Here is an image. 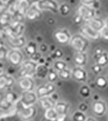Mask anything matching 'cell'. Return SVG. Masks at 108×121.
<instances>
[{
  "label": "cell",
  "mask_w": 108,
  "mask_h": 121,
  "mask_svg": "<svg viewBox=\"0 0 108 121\" xmlns=\"http://www.w3.org/2000/svg\"><path fill=\"white\" fill-rule=\"evenodd\" d=\"M17 114L24 120H29L33 119L36 114V108L34 106L30 107H24L23 105H17Z\"/></svg>",
  "instance_id": "277c9868"
},
{
  "label": "cell",
  "mask_w": 108,
  "mask_h": 121,
  "mask_svg": "<svg viewBox=\"0 0 108 121\" xmlns=\"http://www.w3.org/2000/svg\"><path fill=\"white\" fill-rule=\"evenodd\" d=\"M81 34L84 36L87 39H98L100 36V33L95 31L91 27H90L88 24L84 25L80 30Z\"/></svg>",
  "instance_id": "9a60e30c"
},
{
  "label": "cell",
  "mask_w": 108,
  "mask_h": 121,
  "mask_svg": "<svg viewBox=\"0 0 108 121\" xmlns=\"http://www.w3.org/2000/svg\"><path fill=\"white\" fill-rule=\"evenodd\" d=\"M100 36H102L105 39H108V28H107L106 26L100 32Z\"/></svg>",
  "instance_id": "60d3db41"
},
{
  "label": "cell",
  "mask_w": 108,
  "mask_h": 121,
  "mask_svg": "<svg viewBox=\"0 0 108 121\" xmlns=\"http://www.w3.org/2000/svg\"></svg>",
  "instance_id": "f5cc1de1"
},
{
  "label": "cell",
  "mask_w": 108,
  "mask_h": 121,
  "mask_svg": "<svg viewBox=\"0 0 108 121\" xmlns=\"http://www.w3.org/2000/svg\"><path fill=\"white\" fill-rule=\"evenodd\" d=\"M24 29L25 26L23 23L14 20L10 25L3 28V32L9 37L17 38L23 36Z\"/></svg>",
  "instance_id": "6da1fadb"
},
{
  "label": "cell",
  "mask_w": 108,
  "mask_h": 121,
  "mask_svg": "<svg viewBox=\"0 0 108 121\" xmlns=\"http://www.w3.org/2000/svg\"><path fill=\"white\" fill-rule=\"evenodd\" d=\"M70 45L77 52L85 53L89 46V43L87 38L82 34H77L72 36L70 39Z\"/></svg>",
  "instance_id": "7a4b0ae2"
},
{
  "label": "cell",
  "mask_w": 108,
  "mask_h": 121,
  "mask_svg": "<svg viewBox=\"0 0 108 121\" xmlns=\"http://www.w3.org/2000/svg\"><path fill=\"white\" fill-rule=\"evenodd\" d=\"M95 84L98 88L104 89V88H105L107 85V80L104 77L100 76V77H98L97 78L96 81H95Z\"/></svg>",
  "instance_id": "1f68e13d"
},
{
  "label": "cell",
  "mask_w": 108,
  "mask_h": 121,
  "mask_svg": "<svg viewBox=\"0 0 108 121\" xmlns=\"http://www.w3.org/2000/svg\"><path fill=\"white\" fill-rule=\"evenodd\" d=\"M87 108H88V106L86 105V104H85V103H81L79 106V111L83 112V113H85V111H86Z\"/></svg>",
  "instance_id": "7bdbcfd3"
},
{
  "label": "cell",
  "mask_w": 108,
  "mask_h": 121,
  "mask_svg": "<svg viewBox=\"0 0 108 121\" xmlns=\"http://www.w3.org/2000/svg\"><path fill=\"white\" fill-rule=\"evenodd\" d=\"M105 26L107 28H108V18L106 20V21H105Z\"/></svg>",
  "instance_id": "7dc6e473"
},
{
  "label": "cell",
  "mask_w": 108,
  "mask_h": 121,
  "mask_svg": "<svg viewBox=\"0 0 108 121\" xmlns=\"http://www.w3.org/2000/svg\"><path fill=\"white\" fill-rule=\"evenodd\" d=\"M36 3L41 11H49L54 14L59 11V5L55 0H38Z\"/></svg>",
  "instance_id": "5b68a950"
},
{
  "label": "cell",
  "mask_w": 108,
  "mask_h": 121,
  "mask_svg": "<svg viewBox=\"0 0 108 121\" xmlns=\"http://www.w3.org/2000/svg\"><path fill=\"white\" fill-rule=\"evenodd\" d=\"M53 55H54V58L59 59V58H61V57L63 56V52H62V51L61 50V49H56V50H55V52H54Z\"/></svg>",
  "instance_id": "ab89813d"
},
{
  "label": "cell",
  "mask_w": 108,
  "mask_h": 121,
  "mask_svg": "<svg viewBox=\"0 0 108 121\" xmlns=\"http://www.w3.org/2000/svg\"><path fill=\"white\" fill-rule=\"evenodd\" d=\"M44 117L50 121H57L58 117V113H57L56 111L54 110V108H51V109L46 110V111H45Z\"/></svg>",
  "instance_id": "4316f807"
},
{
  "label": "cell",
  "mask_w": 108,
  "mask_h": 121,
  "mask_svg": "<svg viewBox=\"0 0 108 121\" xmlns=\"http://www.w3.org/2000/svg\"><path fill=\"white\" fill-rule=\"evenodd\" d=\"M39 102L41 105H42V107L46 110V111L48 109L54 108L55 104H56V101H55L51 96H47V97L39 98Z\"/></svg>",
  "instance_id": "44dd1931"
},
{
  "label": "cell",
  "mask_w": 108,
  "mask_h": 121,
  "mask_svg": "<svg viewBox=\"0 0 108 121\" xmlns=\"http://www.w3.org/2000/svg\"><path fill=\"white\" fill-rule=\"evenodd\" d=\"M58 76L60 78L65 79V80H67V79H69L70 77H71V71H70V70H69L67 67L64 70L58 72Z\"/></svg>",
  "instance_id": "e575fe53"
},
{
  "label": "cell",
  "mask_w": 108,
  "mask_h": 121,
  "mask_svg": "<svg viewBox=\"0 0 108 121\" xmlns=\"http://www.w3.org/2000/svg\"><path fill=\"white\" fill-rule=\"evenodd\" d=\"M66 68H67V65H66V62H64V60H58L54 63V70H56L58 73L65 70Z\"/></svg>",
  "instance_id": "f1b7e54d"
},
{
  "label": "cell",
  "mask_w": 108,
  "mask_h": 121,
  "mask_svg": "<svg viewBox=\"0 0 108 121\" xmlns=\"http://www.w3.org/2000/svg\"><path fill=\"white\" fill-rule=\"evenodd\" d=\"M87 120L86 115L85 113L82 112L80 111H76L73 115V121H85Z\"/></svg>",
  "instance_id": "4dcf8cb0"
},
{
  "label": "cell",
  "mask_w": 108,
  "mask_h": 121,
  "mask_svg": "<svg viewBox=\"0 0 108 121\" xmlns=\"http://www.w3.org/2000/svg\"><path fill=\"white\" fill-rule=\"evenodd\" d=\"M38 64L36 62L33 61L32 60H26L21 64V69L18 72L20 77H33L36 74V68Z\"/></svg>",
  "instance_id": "3957f363"
},
{
  "label": "cell",
  "mask_w": 108,
  "mask_h": 121,
  "mask_svg": "<svg viewBox=\"0 0 108 121\" xmlns=\"http://www.w3.org/2000/svg\"><path fill=\"white\" fill-rule=\"evenodd\" d=\"M87 24L93 30H95V31L99 33L101 32L102 30L105 27V21H104L102 19L96 17H94L91 20L88 21Z\"/></svg>",
  "instance_id": "ffe728a7"
},
{
  "label": "cell",
  "mask_w": 108,
  "mask_h": 121,
  "mask_svg": "<svg viewBox=\"0 0 108 121\" xmlns=\"http://www.w3.org/2000/svg\"><path fill=\"white\" fill-rule=\"evenodd\" d=\"M2 100V96L1 95V94H0V104H1V101Z\"/></svg>",
  "instance_id": "f907efd6"
},
{
  "label": "cell",
  "mask_w": 108,
  "mask_h": 121,
  "mask_svg": "<svg viewBox=\"0 0 108 121\" xmlns=\"http://www.w3.org/2000/svg\"><path fill=\"white\" fill-rule=\"evenodd\" d=\"M30 58L32 60L35 62H39V60L42 58V55H41V53L37 52L36 53H35L34 55H33L32 56H30Z\"/></svg>",
  "instance_id": "f35d334b"
},
{
  "label": "cell",
  "mask_w": 108,
  "mask_h": 121,
  "mask_svg": "<svg viewBox=\"0 0 108 121\" xmlns=\"http://www.w3.org/2000/svg\"><path fill=\"white\" fill-rule=\"evenodd\" d=\"M9 1H10V0H0V2H1L2 3H3V4H7Z\"/></svg>",
  "instance_id": "bcb514c9"
},
{
  "label": "cell",
  "mask_w": 108,
  "mask_h": 121,
  "mask_svg": "<svg viewBox=\"0 0 108 121\" xmlns=\"http://www.w3.org/2000/svg\"><path fill=\"white\" fill-rule=\"evenodd\" d=\"M38 6H37L36 3H33L31 6L29 7V9H28L27 14H26V17L29 21H36L38 20L42 16V12Z\"/></svg>",
  "instance_id": "4fadbf2b"
},
{
  "label": "cell",
  "mask_w": 108,
  "mask_h": 121,
  "mask_svg": "<svg viewBox=\"0 0 108 121\" xmlns=\"http://www.w3.org/2000/svg\"><path fill=\"white\" fill-rule=\"evenodd\" d=\"M107 107L105 104V102L101 100H98L95 101L92 104V110L93 112L98 117H102L105 114L107 111Z\"/></svg>",
  "instance_id": "e0dca14e"
},
{
  "label": "cell",
  "mask_w": 108,
  "mask_h": 121,
  "mask_svg": "<svg viewBox=\"0 0 108 121\" xmlns=\"http://www.w3.org/2000/svg\"><path fill=\"white\" fill-rule=\"evenodd\" d=\"M72 77L78 82H86L88 79V75L82 67H76L71 71Z\"/></svg>",
  "instance_id": "5bb4252c"
},
{
  "label": "cell",
  "mask_w": 108,
  "mask_h": 121,
  "mask_svg": "<svg viewBox=\"0 0 108 121\" xmlns=\"http://www.w3.org/2000/svg\"><path fill=\"white\" fill-rule=\"evenodd\" d=\"M2 30H1V28H0V37H1L2 36Z\"/></svg>",
  "instance_id": "c3c4849f"
},
{
  "label": "cell",
  "mask_w": 108,
  "mask_h": 121,
  "mask_svg": "<svg viewBox=\"0 0 108 121\" xmlns=\"http://www.w3.org/2000/svg\"><path fill=\"white\" fill-rule=\"evenodd\" d=\"M58 77H59L58 73L56 70L54 69L49 70V72H48V74L47 76V79H48V80L49 81V82L53 83L54 82H56L58 80Z\"/></svg>",
  "instance_id": "f546056e"
},
{
  "label": "cell",
  "mask_w": 108,
  "mask_h": 121,
  "mask_svg": "<svg viewBox=\"0 0 108 121\" xmlns=\"http://www.w3.org/2000/svg\"><path fill=\"white\" fill-rule=\"evenodd\" d=\"M48 72H49V69L46 66V64H38L36 68V75L39 78L45 79L47 77Z\"/></svg>",
  "instance_id": "cb8c5ba5"
},
{
  "label": "cell",
  "mask_w": 108,
  "mask_h": 121,
  "mask_svg": "<svg viewBox=\"0 0 108 121\" xmlns=\"http://www.w3.org/2000/svg\"><path fill=\"white\" fill-rule=\"evenodd\" d=\"M18 85L24 92H32L34 89L35 82L31 77H21L18 80Z\"/></svg>",
  "instance_id": "8fae6325"
},
{
  "label": "cell",
  "mask_w": 108,
  "mask_h": 121,
  "mask_svg": "<svg viewBox=\"0 0 108 121\" xmlns=\"http://www.w3.org/2000/svg\"><path fill=\"white\" fill-rule=\"evenodd\" d=\"M79 94L83 98H87L91 95V90L89 89L88 86H82L79 89Z\"/></svg>",
  "instance_id": "d6a6232c"
},
{
  "label": "cell",
  "mask_w": 108,
  "mask_h": 121,
  "mask_svg": "<svg viewBox=\"0 0 108 121\" xmlns=\"http://www.w3.org/2000/svg\"><path fill=\"white\" fill-rule=\"evenodd\" d=\"M8 50L5 45H2L0 46V62H2V60H4L6 58H8Z\"/></svg>",
  "instance_id": "d590c367"
},
{
  "label": "cell",
  "mask_w": 108,
  "mask_h": 121,
  "mask_svg": "<svg viewBox=\"0 0 108 121\" xmlns=\"http://www.w3.org/2000/svg\"><path fill=\"white\" fill-rule=\"evenodd\" d=\"M14 83V78L7 73L0 75V90H4L11 88Z\"/></svg>",
  "instance_id": "ac0fdd59"
},
{
  "label": "cell",
  "mask_w": 108,
  "mask_h": 121,
  "mask_svg": "<svg viewBox=\"0 0 108 121\" xmlns=\"http://www.w3.org/2000/svg\"><path fill=\"white\" fill-rule=\"evenodd\" d=\"M17 14L24 17L27 14L28 9L31 6L30 0H17Z\"/></svg>",
  "instance_id": "2e32d148"
},
{
  "label": "cell",
  "mask_w": 108,
  "mask_h": 121,
  "mask_svg": "<svg viewBox=\"0 0 108 121\" xmlns=\"http://www.w3.org/2000/svg\"><path fill=\"white\" fill-rule=\"evenodd\" d=\"M2 73V68L0 67V75H1Z\"/></svg>",
  "instance_id": "816d5d0a"
},
{
  "label": "cell",
  "mask_w": 108,
  "mask_h": 121,
  "mask_svg": "<svg viewBox=\"0 0 108 121\" xmlns=\"http://www.w3.org/2000/svg\"><path fill=\"white\" fill-rule=\"evenodd\" d=\"M39 49H40V51L42 52H46L48 50L47 45L44 44V43H42V44L40 45V46H39Z\"/></svg>",
  "instance_id": "ee69618b"
},
{
  "label": "cell",
  "mask_w": 108,
  "mask_h": 121,
  "mask_svg": "<svg viewBox=\"0 0 108 121\" xmlns=\"http://www.w3.org/2000/svg\"><path fill=\"white\" fill-rule=\"evenodd\" d=\"M85 121H97V120L95 118H92V117H88Z\"/></svg>",
  "instance_id": "f6af8a7d"
},
{
  "label": "cell",
  "mask_w": 108,
  "mask_h": 121,
  "mask_svg": "<svg viewBox=\"0 0 108 121\" xmlns=\"http://www.w3.org/2000/svg\"><path fill=\"white\" fill-rule=\"evenodd\" d=\"M91 70H92V72L95 74L98 75V74H100V73H101V71H102V67H100V65H98V64H96L95 65L91 67Z\"/></svg>",
  "instance_id": "8d00e7d4"
},
{
  "label": "cell",
  "mask_w": 108,
  "mask_h": 121,
  "mask_svg": "<svg viewBox=\"0 0 108 121\" xmlns=\"http://www.w3.org/2000/svg\"><path fill=\"white\" fill-rule=\"evenodd\" d=\"M83 20V17H81V15L79 14L76 13V15H75V17H74V22H75L76 24H80Z\"/></svg>",
  "instance_id": "b9f144b4"
},
{
  "label": "cell",
  "mask_w": 108,
  "mask_h": 121,
  "mask_svg": "<svg viewBox=\"0 0 108 121\" xmlns=\"http://www.w3.org/2000/svg\"><path fill=\"white\" fill-rule=\"evenodd\" d=\"M42 121H50V120H48V119H46V117H44V118L42 120Z\"/></svg>",
  "instance_id": "681fc988"
},
{
  "label": "cell",
  "mask_w": 108,
  "mask_h": 121,
  "mask_svg": "<svg viewBox=\"0 0 108 121\" xmlns=\"http://www.w3.org/2000/svg\"><path fill=\"white\" fill-rule=\"evenodd\" d=\"M70 6L66 3H63L61 5H59V11L60 14L63 16H66L70 12Z\"/></svg>",
  "instance_id": "836d02e7"
},
{
  "label": "cell",
  "mask_w": 108,
  "mask_h": 121,
  "mask_svg": "<svg viewBox=\"0 0 108 121\" xmlns=\"http://www.w3.org/2000/svg\"><path fill=\"white\" fill-rule=\"evenodd\" d=\"M8 42L11 47L14 49H20L22 47H24L26 45V39L24 36L14 38V37H9L8 36Z\"/></svg>",
  "instance_id": "d6986e66"
},
{
  "label": "cell",
  "mask_w": 108,
  "mask_h": 121,
  "mask_svg": "<svg viewBox=\"0 0 108 121\" xmlns=\"http://www.w3.org/2000/svg\"><path fill=\"white\" fill-rule=\"evenodd\" d=\"M8 58L11 64H13L14 66L21 65L23 63L24 56L22 52L20 51V49H11L8 52Z\"/></svg>",
  "instance_id": "30bf717a"
},
{
  "label": "cell",
  "mask_w": 108,
  "mask_h": 121,
  "mask_svg": "<svg viewBox=\"0 0 108 121\" xmlns=\"http://www.w3.org/2000/svg\"><path fill=\"white\" fill-rule=\"evenodd\" d=\"M37 98L38 97L36 94L33 91L32 92H23L19 99V103L24 107H30V106H33Z\"/></svg>",
  "instance_id": "8992f818"
},
{
  "label": "cell",
  "mask_w": 108,
  "mask_h": 121,
  "mask_svg": "<svg viewBox=\"0 0 108 121\" xmlns=\"http://www.w3.org/2000/svg\"><path fill=\"white\" fill-rule=\"evenodd\" d=\"M81 2H82L83 5L91 6V7L94 8L95 4L97 2V0H81ZM94 9H95V8H94Z\"/></svg>",
  "instance_id": "74e56055"
},
{
  "label": "cell",
  "mask_w": 108,
  "mask_h": 121,
  "mask_svg": "<svg viewBox=\"0 0 108 121\" xmlns=\"http://www.w3.org/2000/svg\"><path fill=\"white\" fill-rule=\"evenodd\" d=\"M54 38L61 44H67L70 42L72 36L67 30H58L54 33Z\"/></svg>",
  "instance_id": "7c38bea8"
},
{
  "label": "cell",
  "mask_w": 108,
  "mask_h": 121,
  "mask_svg": "<svg viewBox=\"0 0 108 121\" xmlns=\"http://www.w3.org/2000/svg\"><path fill=\"white\" fill-rule=\"evenodd\" d=\"M87 55L86 53L77 52L74 56V61L78 67H84L87 63Z\"/></svg>",
  "instance_id": "603a6c76"
},
{
  "label": "cell",
  "mask_w": 108,
  "mask_h": 121,
  "mask_svg": "<svg viewBox=\"0 0 108 121\" xmlns=\"http://www.w3.org/2000/svg\"><path fill=\"white\" fill-rule=\"evenodd\" d=\"M14 21V16L11 14L8 11L0 15V24L4 26V28L12 24Z\"/></svg>",
  "instance_id": "7402d4cb"
},
{
  "label": "cell",
  "mask_w": 108,
  "mask_h": 121,
  "mask_svg": "<svg viewBox=\"0 0 108 121\" xmlns=\"http://www.w3.org/2000/svg\"><path fill=\"white\" fill-rule=\"evenodd\" d=\"M78 14L81 15V17H83V20L88 21L91 20L95 16V9L93 7L82 5L78 9Z\"/></svg>",
  "instance_id": "9c48e42d"
},
{
  "label": "cell",
  "mask_w": 108,
  "mask_h": 121,
  "mask_svg": "<svg viewBox=\"0 0 108 121\" xmlns=\"http://www.w3.org/2000/svg\"><path fill=\"white\" fill-rule=\"evenodd\" d=\"M55 91V86L53 83H47L46 85H42L39 86L36 89V94L38 98H42L44 97L50 96L52 94L54 93Z\"/></svg>",
  "instance_id": "52a82bcc"
},
{
  "label": "cell",
  "mask_w": 108,
  "mask_h": 121,
  "mask_svg": "<svg viewBox=\"0 0 108 121\" xmlns=\"http://www.w3.org/2000/svg\"><path fill=\"white\" fill-rule=\"evenodd\" d=\"M54 110L58 113V120L57 121H64L66 118L69 110V104L66 102L58 101L54 106Z\"/></svg>",
  "instance_id": "ba28073f"
},
{
  "label": "cell",
  "mask_w": 108,
  "mask_h": 121,
  "mask_svg": "<svg viewBox=\"0 0 108 121\" xmlns=\"http://www.w3.org/2000/svg\"><path fill=\"white\" fill-rule=\"evenodd\" d=\"M25 52L29 57L32 56L33 55H34L35 53H36L37 45L36 43H34L33 41H29L25 46Z\"/></svg>",
  "instance_id": "484cf974"
},
{
  "label": "cell",
  "mask_w": 108,
  "mask_h": 121,
  "mask_svg": "<svg viewBox=\"0 0 108 121\" xmlns=\"http://www.w3.org/2000/svg\"><path fill=\"white\" fill-rule=\"evenodd\" d=\"M95 59L96 64L100 67L106 66L108 64V55L104 52L100 55H95Z\"/></svg>",
  "instance_id": "d4e9b609"
},
{
  "label": "cell",
  "mask_w": 108,
  "mask_h": 121,
  "mask_svg": "<svg viewBox=\"0 0 108 121\" xmlns=\"http://www.w3.org/2000/svg\"><path fill=\"white\" fill-rule=\"evenodd\" d=\"M3 99L12 105L14 104L17 101H19V99L17 98V95L15 93H14L13 92H7L5 94V97L3 98Z\"/></svg>",
  "instance_id": "83f0119b"
}]
</instances>
